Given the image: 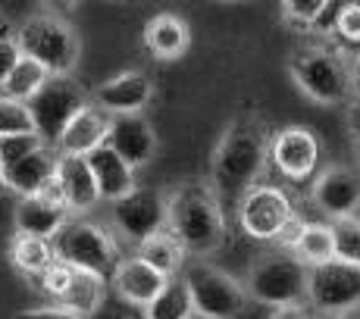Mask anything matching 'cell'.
<instances>
[{"instance_id": "cell-13", "label": "cell", "mask_w": 360, "mask_h": 319, "mask_svg": "<svg viewBox=\"0 0 360 319\" xmlns=\"http://www.w3.org/2000/svg\"><path fill=\"white\" fill-rule=\"evenodd\" d=\"M310 200L320 213L332 219L354 216L360 210V172L348 166H329L310 185Z\"/></svg>"}, {"instance_id": "cell-25", "label": "cell", "mask_w": 360, "mask_h": 319, "mask_svg": "<svg viewBox=\"0 0 360 319\" xmlns=\"http://www.w3.org/2000/svg\"><path fill=\"white\" fill-rule=\"evenodd\" d=\"M107 288H110V282L101 279V275L79 273V275H75V282H72V288H69L63 307H69L72 313H79L85 319H91L103 307V304H107V297H110Z\"/></svg>"}, {"instance_id": "cell-11", "label": "cell", "mask_w": 360, "mask_h": 319, "mask_svg": "<svg viewBox=\"0 0 360 319\" xmlns=\"http://www.w3.org/2000/svg\"><path fill=\"white\" fill-rule=\"evenodd\" d=\"M292 216V197L279 185H257L238 204V226L254 241H276V235Z\"/></svg>"}, {"instance_id": "cell-2", "label": "cell", "mask_w": 360, "mask_h": 319, "mask_svg": "<svg viewBox=\"0 0 360 319\" xmlns=\"http://www.w3.org/2000/svg\"><path fill=\"white\" fill-rule=\"evenodd\" d=\"M169 204V232L191 256H210L226 245L223 200L210 182H185L166 197Z\"/></svg>"}, {"instance_id": "cell-3", "label": "cell", "mask_w": 360, "mask_h": 319, "mask_svg": "<svg viewBox=\"0 0 360 319\" xmlns=\"http://www.w3.org/2000/svg\"><path fill=\"white\" fill-rule=\"evenodd\" d=\"M288 75L304 97L323 107L345 103L354 88H351V63L338 51L326 44H304L288 57Z\"/></svg>"}, {"instance_id": "cell-21", "label": "cell", "mask_w": 360, "mask_h": 319, "mask_svg": "<svg viewBox=\"0 0 360 319\" xmlns=\"http://www.w3.org/2000/svg\"><path fill=\"white\" fill-rule=\"evenodd\" d=\"M144 47H148L150 57L163 60V63L185 57V51L191 47L188 22L182 16H176V13H157L144 25Z\"/></svg>"}, {"instance_id": "cell-29", "label": "cell", "mask_w": 360, "mask_h": 319, "mask_svg": "<svg viewBox=\"0 0 360 319\" xmlns=\"http://www.w3.org/2000/svg\"><path fill=\"white\" fill-rule=\"evenodd\" d=\"M16 135H38L32 110H29V103H19L13 97L0 94V141L4 138H16Z\"/></svg>"}, {"instance_id": "cell-24", "label": "cell", "mask_w": 360, "mask_h": 319, "mask_svg": "<svg viewBox=\"0 0 360 319\" xmlns=\"http://www.w3.org/2000/svg\"><path fill=\"white\" fill-rule=\"evenodd\" d=\"M138 256H141L144 263H150V266L157 269V273H163L166 279H179V275L185 273V247L176 241V235L166 228V232H160L157 238L144 241L141 247L135 251Z\"/></svg>"}, {"instance_id": "cell-22", "label": "cell", "mask_w": 360, "mask_h": 319, "mask_svg": "<svg viewBox=\"0 0 360 319\" xmlns=\"http://www.w3.org/2000/svg\"><path fill=\"white\" fill-rule=\"evenodd\" d=\"M88 163H91V172H94L98 188H101V197L107 200V204H116V200L129 197V194L138 188L135 169H131V166L116 154L110 144H103V148L94 150V154L88 157Z\"/></svg>"}, {"instance_id": "cell-34", "label": "cell", "mask_w": 360, "mask_h": 319, "mask_svg": "<svg viewBox=\"0 0 360 319\" xmlns=\"http://www.w3.org/2000/svg\"><path fill=\"white\" fill-rule=\"evenodd\" d=\"M335 34L345 44H360V4H342L335 16Z\"/></svg>"}, {"instance_id": "cell-33", "label": "cell", "mask_w": 360, "mask_h": 319, "mask_svg": "<svg viewBox=\"0 0 360 319\" xmlns=\"http://www.w3.org/2000/svg\"><path fill=\"white\" fill-rule=\"evenodd\" d=\"M44 138L41 135H16V138H4L0 141V160H4V169L6 166H13L16 160L34 154L38 148H44Z\"/></svg>"}, {"instance_id": "cell-14", "label": "cell", "mask_w": 360, "mask_h": 319, "mask_svg": "<svg viewBox=\"0 0 360 319\" xmlns=\"http://www.w3.org/2000/svg\"><path fill=\"white\" fill-rule=\"evenodd\" d=\"M91 100L110 116H141L154 100V82L138 69H129L94 88Z\"/></svg>"}, {"instance_id": "cell-30", "label": "cell", "mask_w": 360, "mask_h": 319, "mask_svg": "<svg viewBox=\"0 0 360 319\" xmlns=\"http://www.w3.org/2000/svg\"><path fill=\"white\" fill-rule=\"evenodd\" d=\"M332 238H335V260L360 266V219L357 216H345V219H332Z\"/></svg>"}, {"instance_id": "cell-45", "label": "cell", "mask_w": 360, "mask_h": 319, "mask_svg": "<svg viewBox=\"0 0 360 319\" xmlns=\"http://www.w3.org/2000/svg\"><path fill=\"white\" fill-rule=\"evenodd\" d=\"M195 319H200V316H195Z\"/></svg>"}, {"instance_id": "cell-44", "label": "cell", "mask_w": 360, "mask_h": 319, "mask_svg": "<svg viewBox=\"0 0 360 319\" xmlns=\"http://www.w3.org/2000/svg\"><path fill=\"white\" fill-rule=\"evenodd\" d=\"M332 319H351V316H332Z\"/></svg>"}, {"instance_id": "cell-16", "label": "cell", "mask_w": 360, "mask_h": 319, "mask_svg": "<svg viewBox=\"0 0 360 319\" xmlns=\"http://www.w3.org/2000/svg\"><path fill=\"white\" fill-rule=\"evenodd\" d=\"M57 169H60V150L53 148V144H44V148H38L34 154L16 160L13 166H6L4 169L6 191L19 194V200L38 197V194L57 178Z\"/></svg>"}, {"instance_id": "cell-10", "label": "cell", "mask_w": 360, "mask_h": 319, "mask_svg": "<svg viewBox=\"0 0 360 319\" xmlns=\"http://www.w3.org/2000/svg\"><path fill=\"white\" fill-rule=\"evenodd\" d=\"M88 103H91L88 91L72 79V75H66V79L47 82V88L29 103V110H32V119H34L38 135L44 138L47 144L57 148L63 131L72 126V119L88 107Z\"/></svg>"}, {"instance_id": "cell-38", "label": "cell", "mask_w": 360, "mask_h": 319, "mask_svg": "<svg viewBox=\"0 0 360 319\" xmlns=\"http://www.w3.org/2000/svg\"><path fill=\"white\" fill-rule=\"evenodd\" d=\"M19 60H22V51H19L16 41H4V44H0V88H4V82L13 75V69L19 66Z\"/></svg>"}, {"instance_id": "cell-5", "label": "cell", "mask_w": 360, "mask_h": 319, "mask_svg": "<svg viewBox=\"0 0 360 319\" xmlns=\"http://www.w3.org/2000/svg\"><path fill=\"white\" fill-rule=\"evenodd\" d=\"M57 260L69 263L79 273H91L113 282L116 269L126 256L120 254V238L113 228H103L91 219H69V226L53 238Z\"/></svg>"}, {"instance_id": "cell-7", "label": "cell", "mask_w": 360, "mask_h": 319, "mask_svg": "<svg viewBox=\"0 0 360 319\" xmlns=\"http://www.w3.org/2000/svg\"><path fill=\"white\" fill-rule=\"evenodd\" d=\"M185 282H188L195 313L200 319H238L248 307V288L235 275L223 273L207 263H191L185 266Z\"/></svg>"}, {"instance_id": "cell-8", "label": "cell", "mask_w": 360, "mask_h": 319, "mask_svg": "<svg viewBox=\"0 0 360 319\" xmlns=\"http://www.w3.org/2000/svg\"><path fill=\"white\" fill-rule=\"evenodd\" d=\"M166 226H169V204L154 188H135L129 197L110 204V228L116 238L129 241L135 251L144 241L166 232Z\"/></svg>"}, {"instance_id": "cell-35", "label": "cell", "mask_w": 360, "mask_h": 319, "mask_svg": "<svg viewBox=\"0 0 360 319\" xmlns=\"http://www.w3.org/2000/svg\"><path fill=\"white\" fill-rule=\"evenodd\" d=\"M91 319H148V313H144L141 307H131V304H126L122 297H116L113 291H110L107 304H103Z\"/></svg>"}, {"instance_id": "cell-27", "label": "cell", "mask_w": 360, "mask_h": 319, "mask_svg": "<svg viewBox=\"0 0 360 319\" xmlns=\"http://www.w3.org/2000/svg\"><path fill=\"white\" fill-rule=\"evenodd\" d=\"M148 319H195V301H191V291H188V282H185V275H179V279H172L166 291L160 297H157L154 304H150L148 310Z\"/></svg>"}, {"instance_id": "cell-43", "label": "cell", "mask_w": 360, "mask_h": 319, "mask_svg": "<svg viewBox=\"0 0 360 319\" xmlns=\"http://www.w3.org/2000/svg\"><path fill=\"white\" fill-rule=\"evenodd\" d=\"M0 191H6V182H4V160H0Z\"/></svg>"}, {"instance_id": "cell-40", "label": "cell", "mask_w": 360, "mask_h": 319, "mask_svg": "<svg viewBox=\"0 0 360 319\" xmlns=\"http://www.w3.org/2000/svg\"><path fill=\"white\" fill-rule=\"evenodd\" d=\"M16 34H19V25L13 22L10 16L0 13V44H4V41H16Z\"/></svg>"}, {"instance_id": "cell-17", "label": "cell", "mask_w": 360, "mask_h": 319, "mask_svg": "<svg viewBox=\"0 0 360 319\" xmlns=\"http://www.w3.org/2000/svg\"><path fill=\"white\" fill-rule=\"evenodd\" d=\"M57 182H60V188H63L66 210L72 213L75 219H82L85 213H91L94 207L103 200L101 188H98V178H94V172H91V163H88V157H63V154H60Z\"/></svg>"}, {"instance_id": "cell-37", "label": "cell", "mask_w": 360, "mask_h": 319, "mask_svg": "<svg viewBox=\"0 0 360 319\" xmlns=\"http://www.w3.org/2000/svg\"><path fill=\"white\" fill-rule=\"evenodd\" d=\"M13 319H85L79 313H72L63 304H53V307H34V310H19Z\"/></svg>"}, {"instance_id": "cell-32", "label": "cell", "mask_w": 360, "mask_h": 319, "mask_svg": "<svg viewBox=\"0 0 360 319\" xmlns=\"http://www.w3.org/2000/svg\"><path fill=\"white\" fill-rule=\"evenodd\" d=\"M75 275H79V269H72L69 263L57 260V263H53V266L38 279V288L44 291L47 297H53L57 304H63L66 294H69V288H72V282H75Z\"/></svg>"}, {"instance_id": "cell-36", "label": "cell", "mask_w": 360, "mask_h": 319, "mask_svg": "<svg viewBox=\"0 0 360 319\" xmlns=\"http://www.w3.org/2000/svg\"><path fill=\"white\" fill-rule=\"evenodd\" d=\"M304 228H307V219H301V216L295 213V216L288 219L285 226H282V232L276 235V245H279V251L295 254V247L301 245V238H304Z\"/></svg>"}, {"instance_id": "cell-20", "label": "cell", "mask_w": 360, "mask_h": 319, "mask_svg": "<svg viewBox=\"0 0 360 319\" xmlns=\"http://www.w3.org/2000/svg\"><path fill=\"white\" fill-rule=\"evenodd\" d=\"M16 232L19 235H32V238H44L53 241L60 232L69 226V219H75L63 204H53L47 197H22L16 204Z\"/></svg>"}, {"instance_id": "cell-4", "label": "cell", "mask_w": 360, "mask_h": 319, "mask_svg": "<svg viewBox=\"0 0 360 319\" xmlns=\"http://www.w3.org/2000/svg\"><path fill=\"white\" fill-rule=\"evenodd\" d=\"M16 44L22 57L34 60L53 75V79H66L82 57V41L79 32L57 13H34L22 25H19Z\"/></svg>"}, {"instance_id": "cell-41", "label": "cell", "mask_w": 360, "mask_h": 319, "mask_svg": "<svg viewBox=\"0 0 360 319\" xmlns=\"http://www.w3.org/2000/svg\"><path fill=\"white\" fill-rule=\"evenodd\" d=\"M351 88H354V94L360 97V51H357L354 63H351Z\"/></svg>"}, {"instance_id": "cell-9", "label": "cell", "mask_w": 360, "mask_h": 319, "mask_svg": "<svg viewBox=\"0 0 360 319\" xmlns=\"http://www.w3.org/2000/svg\"><path fill=\"white\" fill-rule=\"evenodd\" d=\"M307 307L320 319L351 316L360 307V266L332 260L310 269Z\"/></svg>"}, {"instance_id": "cell-12", "label": "cell", "mask_w": 360, "mask_h": 319, "mask_svg": "<svg viewBox=\"0 0 360 319\" xmlns=\"http://www.w3.org/2000/svg\"><path fill=\"white\" fill-rule=\"evenodd\" d=\"M269 163L292 182H304L316 172L320 163V138L304 126H288L273 135L269 148Z\"/></svg>"}, {"instance_id": "cell-1", "label": "cell", "mask_w": 360, "mask_h": 319, "mask_svg": "<svg viewBox=\"0 0 360 319\" xmlns=\"http://www.w3.org/2000/svg\"><path fill=\"white\" fill-rule=\"evenodd\" d=\"M273 135L257 116H238L223 131L210 160V188L219 200L241 204L251 188L260 185V176L269 163Z\"/></svg>"}, {"instance_id": "cell-15", "label": "cell", "mask_w": 360, "mask_h": 319, "mask_svg": "<svg viewBox=\"0 0 360 319\" xmlns=\"http://www.w3.org/2000/svg\"><path fill=\"white\" fill-rule=\"evenodd\" d=\"M169 282L172 279H166L163 273H157V269L150 266V263H144L138 254H131L120 263V269H116L110 288H113L116 297H122V301L131 304V307L148 310L150 304L166 291Z\"/></svg>"}, {"instance_id": "cell-26", "label": "cell", "mask_w": 360, "mask_h": 319, "mask_svg": "<svg viewBox=\"0 0 360 319\" xmlns=\"http://www.w3.org/2000/svg\"><path fill=\"white\" fill-rule=\"evenodd\" d=\"M51 79H53V75L47 72L41 63L22 57V60H19V66L13 69V75L4 82V94L13 97V100H19V103H32L34 97L47 88V82H51Z\"/></svg>"}, {"instance_id": "cell-19", "label": "cell", "mask_w": 360, "mask_h": 319, "mask_svg": "<svg viewBox=\"0 0 360 319\" xmlns=\"http://www.w3.org/2000/svg\"><path fill=\"white\" fill-rule=\"evenodd\" d=\"M107 144L131 169H138V166L150 163V157L157 154V131L144 116H113Z\"/></svg>"}, {"instance_id": "cell-39", "label": "cell", "mask_w": 360, "mask_h": 319, "mask_svg": "<svg viewBox=\"0 0 360 319\" xmlns=\"http://www.w3.org/2000/svg\"><path fill=\"white\" fill-rule=\"evenodd\" d=\"M269 319H320L314 313V310L307 307V304H295V307H282V310H276Z\"/></svg>"}, {"instance_id": "cell-28", "label": "cell", "mask_w": 360, "mask_h": 319, "mask_svg": "<svg viewBox=\"0 0 360 319\" xmlns=\"http://www.w3.org/2000/svg\"><path fill=\"white\" fill-rule=\"evenodd\" d=\"M295 256L301 263H307L310 269L335 260V238H332V226L329 223H307L301 245L295 247Z\"/></svg>"}, {"instance_id": "cell-18", "label": "cell", "mask_w": 360, "mask_h": 319, "mask_svg": "<svg viewBox=\"0 0 360 319\" xmlns=\"http://www.w3.org/2000/svg\"><path fill=\"white\" fill-rule=\"evenodd\" d=\"M110 129H113V116L103 113L98 103H88L79 116L72 119V126L63 131L57 150L63 157H91L98 148H103L110 138Z\"/></svg>"}, {"instance_id": "cell-6", "label": "cell", "mask_w": 360, "mask_h": 319, "mask_svg": "<svg viewBox=\"0 0 360 319\" xmlns=\"http://www.w3.org/2000/svg\"><path fill=\"white\" fill-rule=\"evenodd\" d=\"M307 279H310L307 263H301L295 254L276 251V254H263L251 263L245 288L248 297H254L257 304L282 310L307 301Z\"/></svg>"}, {"instance_id": "cell-23", "label": "cell", "mask_w": 360, "mask_h": 319, "mask_svg": "<svg viewBox=\"0 0 360 319\" xmlns=\"http://www.w3.org/2000/svg\"><path fill=\"white\" fill-rule=\"evenodd\" d=\"M6 256H10L13 269L25 279H34L38 282L47 269L57 263V251H53V241H44V238H32V235H13L10 238V247H6Z\"/></svg>"}, {"instance_id": "cell-42", "label": "cell", "mask_w": 360, "mask_h": 319, "mask_svg": "<svg viewBox=\"0 0 360 319\" xmlns=\"http://www.w3.org/2000/svg\"><path fill=\"white\" fill-rule=\"evenodd\" d=\"M351 129H354V135L360 138V97L354 100V107H351Z\"/></svg>"}, {"instance_id": "cell-31", "label": "cell", "mask_w": 360, "mask_h": 319, "mask_svg": "<svg viewBox=\"0 0 360 319\" xmlns=\"http://www.w3.org/2000/svg\"><path fill=\"white\" fill-rule=\"evenodd\" d=\"M326 6V0H288V4H282V19L301 32H314Z\"/></svg>"}]
</instances>
